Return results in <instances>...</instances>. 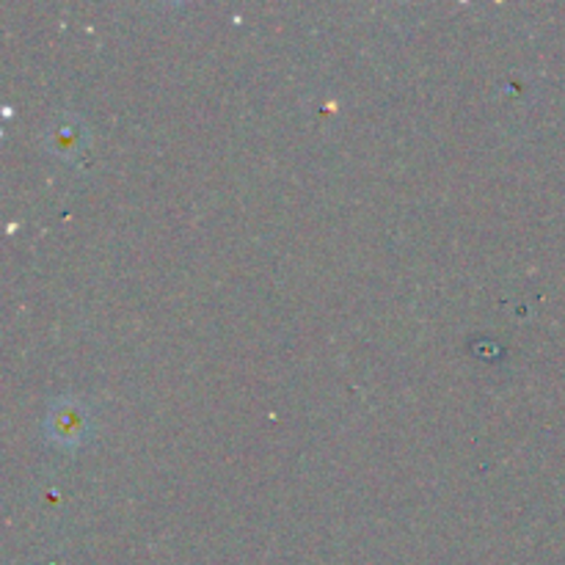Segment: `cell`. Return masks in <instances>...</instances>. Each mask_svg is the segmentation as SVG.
I'll return each instance as SVG.
<instances>
[{"label": "cell", "mask_w": 565, "mask_h": 565, "mask_svg": "<svg viewBox=\"0 0 565 565\" xmlns=\"http://www.w3.org/2000/svg\"><path fill=\"white\" fill-rule=\"evenodd\" d=\"M47 425H50V436L55 439V445H61V447L81 445V439L86 436V428H88V414L81 403L61 401L58 406L50 412Z\"/></svg>", "instance_id": "6da1fadb"}]
</instances>
